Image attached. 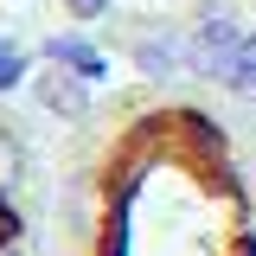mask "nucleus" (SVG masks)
<instances>
[{
  "label": "nucleus",
  "mask_w": 256,
  "mask_h": 256,
  "mask_svg": "<svg viewBox=\"0 0 256 256\" xmlns=\"http://www.w3.org/2000/svg\"><path fill=\"white\" fill-rule=\"evenodd\" d=\"M38 102L52 109V116H84L90 109V96H84V84H77V70H52V77H38Z\"/></svg>",
  "instance_id": "obj_1"
},
{
  "label": "nucleus",
  "mask_w": 256,
  "mask_h": 256,
  "mask_svg": "<svg viewBox=\"0 0 256 256\" xmlns=\"http://www.w3.org/2000/svg\"><path fill=\"white\" fill-rule=\"evenodd\" d=\"M52 58H58V64H70L77 77H102V58H96L90 45H77V38H58V45H52Z\"/></svg>",
  "instance_id": "obj_2"
},
{
  "label": "nucleus",
  "mask_w": 256,
  "mask_h": 256,
  "mask_svg": "<svg viewBox=\"0 0 256 256\" xmlns=\"http://www.w3.org/2000/svg\"><path fill=\"white\" fill-rule=\"evenodd\" d=\"M20 166H26V154H20V141H13V134L0 128V186H13V180H20Z\"/></svg>",
  "instance_id": "obj_3"
},
{
  "label": "nucleus",
  "mask_w": 256,
  "mask_h": 256,
  "mask_svg": "<svg viewBox=\"0 0 256 256\" xmlns=\"http://www.w3.org/2000/svg\"><path fill=\"white\" fill-rule=\"evenodd\" d=\"M20 70H26V58H20L13 45H0V90H13V84H20Z\"/></svg>",
  "instance_id": "obj_4"
},
{
  "label": "nucleus",
  "mask_w": 256,
  "mask_h": 256,
  "mask_svg": "<svg viewBox=\"0 0 256 256\" xmlns=\"http://www.w3.org/2000/svg\"><path fill=\"white\" fill-rule=\"evenodd\" d=\"M141 64L148 70H173V45H141Z\"/></svg>",
  "instance_id": "obj_5"
},
{
  "label": "nucleus",
  "mask_w": 256,
  "mask_h": 256,
  "mask_svg": "<svg viewBox=\"0 0 256 256\" xmlns=\"http://www.w3.org/2000/svg\"><path fill=\"white\" fill-rule=\"evenodd\" d=\"M0 256H26V250H20V244H13V237H6V244H0Z\"/></svg>",
  "instance_id": "obj_6"
},
{
  "label": "nucleus",
  "mask_w": 256,
  "mask_h": 256,
  "mask_svg": "<svg viewBox=\"0 0 256 256\" xmlns=\"http://www.w3.org/2000/svg\"><path fill=\"white\" fill-rule=\"evenodd\" d=\"M77 13H96V0H77Z\"/></svg>",
  "instance_id": "obj_7"
}]
</instances>
